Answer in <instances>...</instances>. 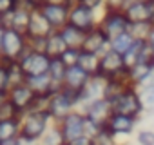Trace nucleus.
Segmentation results:
<instances>
[{"label":"nucleus","instance_id":"obj_36","mask_svg":"<svg viewBox=\"0 0 154 145\" xmlns=\"http://www.w3.org/2000/svg\"><path fill=\"white\" fill-rule=\"evenodd\" d=\"M20 4H22V0H0V20L9 17Z\"/></svg>","mask_w":154,"mask_h":145},{"label":"nucleus","instance_id":"obj_1","mask_svg":"<svg viewBox=\"0 0 154 145\" xmlns=\"http://www.w3.org/2000/svg\"><path fill=\"white\" fill-rule=\"evenodd\" d=\"M76 109H80V93H72V91L62 87L49 96L47 113L54 123L62 122L67 114H71Z\"/></svg>","mask_w":154,"mask_h":145},{"label":"nucleus","instance_id":"obj_47","mask_svg":"<svg viewBox=\"0 0 154 145\" xmlns=\"http://www.w3.org/2000/svg\"><path fill=\"white\" fill-rule=\"evenodd\" d=\"M0 26H2V20H0Z\"/></svg>","mask_w":154,"mask_h":145},{"label":"nucleus","instance_id":"obj_26","mask_svg":"<svg viewBox=\"0 0 154 145\" xmlns=\"http://www.w3.org/2000/svg\"><path fill=\"white\" fill-rule=\"evenodd\" d=\"M134 42H136V38L127 31V33H122V35L114 36V38L111 40L109 49H112V51H116V53H120V54H125V53L134 45Z\"/></svg>","mask_w":154,"mask_h":145},{"label":"nucleus","instance_id":"obj_21","mask_svg":"<svg viewBox=\"0 0 154 145\" xmlns=\"http://www.w3.org/2000/svg\"><path fill=\"white\" fill-rule=\"evenodd\" d=\"M26 84L36 93V94H53L62 87H56L54 82L51 80L49 75H40V76H27Z\"/></svg>","mask_w":154,"mask_h":145},{"label":"nucleus","instance_id":"obj_40","mask_svg":"<svg viewBox=\"0 0 154 145\" xmlns=\"http://www.w3.org/2000/svg\"><path fill=\"white\" fill-rule=\"evenodd\" d=\"M145 44L149 45V49L154 53V26L150 27V31H149V36H147V40H145Z\"/></svg>","mask_w":154,"mask_h":145},{"label":"nucleus","instance_id":"obj_30","mask_svg":"<svg viewBox=\"0 0 154 145\" xmlns=\"http://www.w3.org/2000/svg\"><path fill=\"white\" fill-rule=\"evenodd\" d=\"M152 26H154V24H147V22H141V24H131L129 33H131L136 40L145 42V40H147V36H149V31H150V27H152Z\"/></svg>","mask_w":154,"mask_h":145},{"label":"nucleus","instance_id":"obj_17","mask_svg":"<svg viewBox=\"0 0 154 145\" xmlns=\"http://www.w3.org/2000/svg\"><path fill=\"white\" fill-rule=\"evenodd\" d=\"M111 45V40L109 36L100 29V27H94L93 31L85 33V40H84V45L82 49L84 51H89V53H94V54H103Z\"/></svg>","mask_w":154,"mask_h":145},{"label":"nucleus","instance_id":"obj_24","mask_svg":"<svg viewBox=\"0 0 154 145\" xmlns=\"http://www.w3.org/2000/svg\"><path fill=\"white\" fill-rule=\"evenodd\" d=\"M78 65L85 72H89L91 76H96V75H100V54H94V53L82 49L80 58H78Z\"/></svg>","mask_w":154,"mask_h":145},{"label":"nucleus","instance_id":"obj_16","mask_svg":"<svg viewBox=\"0 0 154 145\" xmlns=\"http://www.w3.org/2000/svg\"><path fill=\"white\" fill-rule=\"evenodd\" d=\"M31 13H33L31 8L20 4L9 17L2 18V26L4 27H11V29H17L20 33H27L29 22H31Z\"/></svg>","mask_w":154,"mask_h":145},{"label":"nucleus","instance_id":"obj_46","mask_svg":"<svg viewBox=\"0 0 154 145\" xmlns=\"http://www.w3.org/2000/svg\"><path fill=\"white\" fill-rule=\"evenodd\" d=\"M74 2H80V0H74Z\"/></svg>","mask_w":154,"mask_h":145},{"label":"nucleus","instance_id":"obj_43","mask_svg":"<svg viewBox=\"0 0 154 145\" xmlns=\"http://www.w3.org/2000/svg\"><path fill=\"white\" fill-rule=\"evenodd\" d=\"M0 145H18V138H11V140H2Z\"/></svg>","mask_w":154,"mask_h":145},{"label":"nucleus","instance_id":"obj_3","mask_svg":"<svg viewBox=\"0 0 154 145\" xmlns=\"http://www.w3.org/2000/svg\"><path fill=\"white\" fill-rule=\"evenodd\" d=\"M27 51H29L27 35L20 33L17 29L6 27L2 49H0V60H4V62H18Z\"/></svg>","mask_w":154,"mask_h":145},{"label":"nucleus","instance_id":"obj_20","mask_svg":"<svg viewBox=\"0 0 154 145\" xmlns=\"http://www.w3.org/2000/svg\"><path fill=\"white\" fill-rule=\"evenodd\" d=\"M154 71V62H136L134 65H131L127 69V78L131 82V85L140 87L141 82Z\"/></svg>","mask_w":154,"mask_h":145},{"label":"nucleus","instance_id":"obj_45","mask_svg":"<svg viewBox=\"0 0 154 145\" xmlns=\"http://www.w3.org/2000/svg\"><path fill=\"white\" fill-rule=\"evenodd\" d=\"M8 98V93H2V91H0V105H2L4 103V100Z\"/></svg>","mask_w":154,"mask_h":145},{"label":"nucleus","instance_id":"obj_8","mask_svg":"<svg viewBox=\"0 0 154 145\" xmlns=\"http://www.w3.org/2000/svg\"><path fill=\"white\" fill-rule=\"evenodd\" d=\"M127 63L123 54L107 49L102 56H100V76L111 80V78H122L127 75Z\"/></svg>","mask_w":154,"mask_h":145},{"label":"nucleus","instance_id":"obj_25","mask_svg":"<svg viewBox=\"0 0 154 145\" xmlns=\"http://www.w3.org/2000/svg\"><path fill=\"white\" fill-rule=\"evenodd\" d=\"M20 127H22V118H13V120H0V141L2 140H11L20 136Z\"/></svg>","mask_w":154,"mask_h":145},{"label":"nucleus","instance_id":"obj_42","mask_svg":"<svg viewBox=\"0 0 154 145\" xmlns=\"http://www.w3.org/2000/svg\"><path fill=\"white\" fill-rule=\"evenodd\" d=\"M47 2H51V4H63V6H72V4H74V0H47Z\"/></svg>","mask_w":154,"mask_h":145},{"label":"nucleus","instance_id":"obj_38","mask_svg":"<svg viewBox=\"0 0 154 145\" xmlns=\"http://www.w3.org/2000/svg\"><path fill=\"white\" fill-rule=\"evenodd\" d=\"M131 0H107V6L105 8H114V9H123Z\"/></svg>","mask_w":154,"mask_h":145},{"label":"nucleus","instance_id":"obj_27","mask_svg":"<svg viewBox=\"0 0 154 145\" xmlns=\"http://www.w3.org/2000/svg\"><path fill=\"white\" fill-rule=\"evenodd\" d=\"M67 141H65V138H63V134H62V131H60V127H58V123H53L49 129H47V132L40 138V141H38V145H65Z\"/></svg>","mask_w":154,"mask_h":145},{"label":"nucleus","instance_id":"obj_12","mask_svg":"<svg viewBox=\"0 0 154 145\" xmlns=\"http://www.w3.org/2000/svg\"><path fill=\"white\" fill-rule=\"evenodd\" d=\"M8 100H9L22 114H26V113L31 111V107H33V103H35V100H36V93H35L27 84H20V85H15V87H11V89L8 91Z\"/></svg>","mask_w":154,"mask_h":145},{"label":"nucleus","instance_id":"obj_2","mask_svg":"<svg viewBox=\"0 0 154 145\" xmlns=\"http://www.w3.org/2000/svg\"><path fill=\"white\" fill-rule=\"evenodd\" d=\"M53 118L49 116L47 111H29L22 114V127H20V136L40 141V138L47 132V129L53 125Z\"/></svg>","mask_w":154,"mask_h":145},{"label":"nucleus","instance_id":"obj_31","mask_svg":"<svg viewBox=\"0 0 154 145\" xmlns=\"http://www.w3.org/2000/svg\"><path fill=\"white\" fill-rule=\"evenodd\" d=\"M136 145H154V127H141L136 131Z\"/></svg>","mask_w":154,"mask_h":145},{"label":"nucleus","instance_id":"obj_23","mask_svg":"<svg viewBox=\"0 0 154 145\" xmlns=\"http://www.w3.org/2000/svg\"><path fill=\"white\" fill-rule=\"evenodd\" d=\"M65 49H67V44L63 42L60 31H53L45 38V54H49L51 58H60Z\"/></svg>","mask_w":154,"mask_h":145},{"label":"nucleus","instance_id":"obj_22","mask_svg":"<svg viewBox=\"0 0 154 145\" xmlns=\"http://www.w3.org/2000/svg\"><path fill=\"white\" fill-rule=\"evenodd\" d=\"M60 35L63 38V42L67 44V47H72V49H82L84 45V40H85V33L76 29L74 26L67 24L60 29Z\"/></svg>","mask_w":154,"mask_h":145},{"label":"nucleus","instance_id":"obj_18","mask_svg":"<svg viewBox=\"0 0 154 145\" xmlns=\"http://www.w3.org/2000/svg\"><path fill=\"white\" fill-rule=\"evenodd\" d=\"M89 80H91L89 72H85L80 65H72V67H67V72H65L62 87H65V89H69L72 93H80L87 85Z\"/></svg>","mask_w":154,"mask_h":145},{"label":"nucleus","instance_id":"obj_41","mask_svg":"<svg viewBox=\"0 0 154 145\" xmlns=\"http://www.w3.org/2000/svg\"><path fill=\"white\" fill-rule=\"evenodd\" d=\"M18 145H38V141H33V140L24 138V136H18Z\"/></svg>","mask_w":154,"mask_h":145},{"label":"nucleus","instance_id":"obj_34","mask_svg":"<svg viewBox=\"0 0 154 145\" xmlns=\"http://www.w3.org/2000/svg\"><path fill=\"white\" fill-rule=\"evenodd\" d=\"M11 89V80H9V63L0 60V91L8 93Z\"/></svg>","mask_w":154,"mask_h":145},{"label":"nucleus","instance_id":"obj_15","mask_svg":"<svg viewBox=\"0 0 154 145\" xmlns=\"http://www.w3.org/2000/svg\"><path fill=\"white\" fill-rule=\"evenodd\" d=\"M105 85H107V78H103L100 75L91 76L87 85L80 91V109L98 98H105Z\"/></svg>","mask_w":154,"mask_h":145},{"label":"nucleus","instance_id":"obj_4","mask_svg":"<svg viewBox=\"0 0 154 145\" xmlns=\"http://www.w3.org/2000/svg\"><path fill=\"white\" fill-rule=\"evenodd\" d=\"M111 103H112V113H120V114H127V116H134V118L145 116L140 91L134 85H129L127 89H123Z\"/></svg>","mask_w":154,"mask_h":145},{"label":"nucleus","instance_id":"obj_19","mask_svg":"<svg viewBox=\"0 0 154 145\" xmlns=\"http://www.w3.org/2000/svg\"><path fill=\"white\" fill-rule=\"evenodd\" d=\"M54 29L51 27V24L45 20V17L40 13V9H33L31 13V22L27 27V38H47Z\"/></svg>","mask_w":154,"mask_h":145},{"label":"nucleus","instance_id":"obj_37","mask_svg":"<svg viewBox=\"0 0 154 145\" xmlns=\"http://www.w3.org/2000/svg\"><path fill=\"white\" fill-rule=\"evenodd\" d=\"M65 145H93V138H89V136H80V138H76V140H72V141H67Z\"/></svg>","mask_w":154,"mask_h":145},{"label":"nucleus","instance_id":"obj_33","mask_svg":"<svg viewBox=\"0 0 154 145\" xmlns=\"http://www.w3.org/2000/svg\"><path fill=\"white\" fill-rule=\"evenodd\" d=\"M93 145H120V141H118V138H114L105 127L93 138Z\"/></svg>","mask_w":154,"mask_h":145},{"label":"nucleus","instance_id":"obj_10","mask_svg":"<svg viewBox=\"0 0 154 145\" xmlns=\"http://www.w3.org/2000/svg\"><path fill=\"white\" fill-rule=\"evenodd\" d=\"M123 13L131 24H154V0H131Z\"/></svg>","mask_w":154,"mask_h":145},{"label":"nucleus","instance_id":"obj_13","mask_svg":"<svg viewBox=\"0 0 154 145\" xmlns=\"http://www.w3.org/2000/svg\"><path fill=\"white\" fill-rule=\"evenodd\" d=\"M69 11H71V6L51 4V2H45L40 8V13L45 17V20L51 24V27L54 31H60L63 26L69 24Z\"/></svg>","mask_w":154,"mask_h":145},{"label":"nucleus","instance_id":"obj_32","mask_svg":"<svg viewBox=\"0 0 154 145\" xmlns=\"http://www.w3.org/2000/svg\"><path fill=\"white\" fill-rule=\"evenodd\" d=\"M13 118H22V113L6 98L4 103L0 105V120H13Z\"/></svg>","mask_w":154,"mask_h":145},{"label":"nucleus","instance_id":"obj_39","mask_svg":"<svg viewBox=\"0 0 154 145\" xmlns=\"http://www.w3.org/2000/svg\"><path fill=\"white\" fill-rule=\"evenodd\" d=\"M45 2H47V0H22V4L31 8V9H40Z\"/></svg>","mask_w":154,"mask_h":145},{"label":"nucleus","instance_id":"obj_6","mask_svg":"<svg viewBox=\"0 0 154 145\" xmlns=\"http://www.w3.org/2000/svg\"><path fill=\"white\" fill-rule=\"evenodd\" d=\"M98 22H100V13L98 11H93L89 9L87 6H84L82 2H74L71 6V11H69V24L74 26L76 29H80L84 33H89L93 31L94 27H98Z\"/></svg>","mask_w":154,"mask_h":145},{"label":"nucleus","instance_id":"obj_9","mask_svg":"<svg viewBox=\"0 0 154 145\" xmlns=\"http://www.w3.org/2000/svg\"><path fill=\"white\" fill-rule=\"evenodd\" d=\"M140 122H141V118H134V116L112 113L111 118H109L107 123H105V129H107L114 138H125V136L136 134Z\"/></svg>","mask_w":154,"mask_h":145},{"label":"nucleus","instance_id":"obj_28","mask_svg":"<svg viewBox=\"0 0 154 145\" xmlns=\"http://www.w3.org/2000/svg\"><path fill=\"white\" fill-rule=\"evenodd\" d=\"M65 72H67V65H65L60 58H53V60H51V67H49V72H47V75L51 76V80L54 82V85H56V87H62V85H63Z\"/></svg>","mask_w":154,"mask_h":145},{"label":"nucleus","instance_id":"obj_5","mask_svg":"<svg viewBox=\"0 0 154 145\" xmlns=\"http://www.w3.org/2000/svg\"><path fill=\"white\" fill-rule=\"evenodd\" d=\"M98 27L109 36V40H112V38L118 36V35L127 33L129 27H131V22H129V18L125 17L123 9L105 8V9L102 11V15H100Z\"/></svg>","mask_w":154,"mask_h":145},{"label":"nucleus","instance_id":"obj_11","mask_svg":"<svg viewBox=\"0 0 154 145\" xmlns=\"http://www.w3.org/2000/svg\"><path fill=\"white\" fill-rule=\"evenodd\" d=\"M58 127L65 138V141H72L85 134V114L76 109L71 114H67L62 122H58Z\"/></svg>","mask_w":154,"mask_h":145},{"label":"nucleus","instance_id":"obj_35","mask_svg":"<svg viewBox=\"0 0 154 145\" xmlns=\"http://www.w3.org/2000/svg\"><path fill=\"white\" fill-rule=\"evenodd\" d=\"M80 53L82 49H72V47H67L63 51V54L60 56V60L67 65V67H72V65H78V58H80Z\"/></svg>","mask_w":154,"mask_h":145},{"label":"nucleus","instance_id":"obj_29","mask_svg":"<svg viewBox=\"0 0 154 145\" xmlns=\"http://www.w3.org/2000/svg\"><path fill=\"white\" fill-rule=\"evenodd\" d=\"M138 91H140V96H141V103H143L145 114L152 116V114H154V85H150V87H141V89H138Z\"/></svg>","mask_w":154,"mask_h":145},{"label":"nucleus","instance_id":"obj_44","mask_svg":"<svg viewBox=\"0 0 154 145\" xmlns=\"http://www.w3.org/2000/svg\"><path fill=\"white\" fill-rule=\"evenodd\" d=\"M4 33H6V27L0 26V49H2V42H4Z\"/></svg>","mask_w":154,"mask_h":145},{"label":"nucleus","instance_id":"obj_7","mask_svg":"<svg viewBox=\"0 0 154 145\" xmlns=\"http://www.w3.org/2000/svg\"><path fill=\"white\" fill-rule=\"evenodd\" d=\"M51 56L45 54L44 51H33L29 49L20 60V67L26 72V76H40V75H47L49 67H51Z\"/></svg>","mask_w":154,"mask_h":145},{"label":"nucleus","instance_id":"obj_14","mask_svg":"<svg viewBox=\"0 0 154 145\" xmlns=\"http://www.w3.org/2000/svg\"><path fill=\"white\" fill-rule=\"evenodd\" d=\"M80 111L85 114V118H89V120L96 122L98 125L105 127L107 120H109L111 114H112V103H111L107 98H98V100H94V102L84 105Z\"/></svg>","mask_w":154,"mask_h":145}]
</instances>
